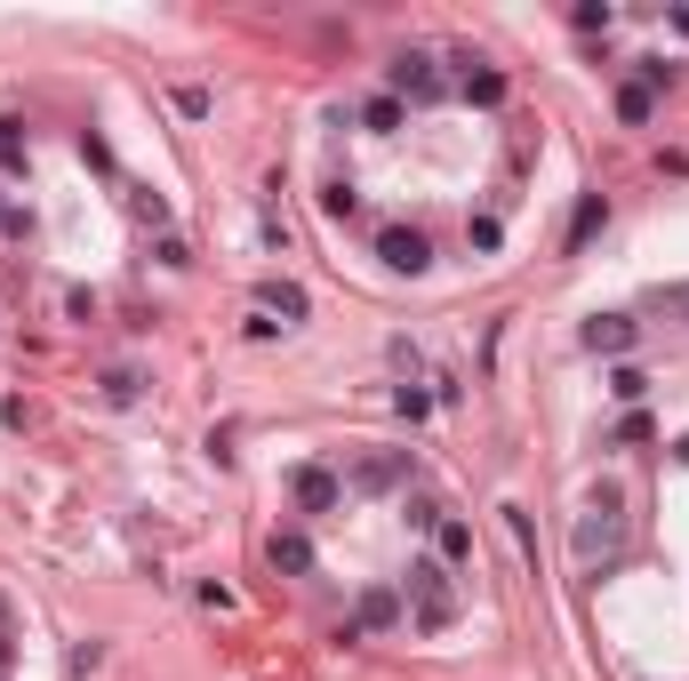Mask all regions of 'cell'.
<instances>
[{
    "instance_id": "obj_9",
    "label": "cell",
    "mask_w": 689,
    "mask_h": 681,
    "mask_svg": "<svg viewBox=\"0 0 689 681\" xmlns=\"http://www.w3.org/2000/svg\"><path fill=\"white\" fill-rule=\"evenodd\" d=\"M257 313H281V329H297L305 313H313V305H305V289H297V281H265V289H257Z\"/></svg>"
},
{
    "instance_id": "obj_26",
    "label": "cell",
    "mask_w": 689,
    "mask_h": 681,
    "mask_svg": "<svg viewBox=\"0 0 689 681\" xmlns=\"http://www.w3.org/2000/svg\"><path fill=\"white\" fill-rule=\"evenodd\" d=\"M0 665H9V641H0Z\"/></svg>"
},
{
    "instance_id": "obj_27",
    "label": "cell",
    "mask_w": 689,
    "mask_h": 681,
    "mask_svg": "<svg viewBox=\"0 0 689 681\" xmlns=\"http://www.w3.org/2000/svg\"><path fill=\"white\" fill-rule=\"evenodd\" d=\"M0 626H9V601H0Z\"/></svg>"
},
{
    "instance_id": "obj_12",
    "label": "cell",
    "mask_w": 689,
    "mask_h": 681,
    "mask_svg": "<svg viewBox=\"0 0 689 681\" xmlns=\"http://www.w3.org/2000/svg\"><path fill=\"white\" fill-rule=\"evenodd\" d=\"M361 626H369V633H385V626H401V601H393L385 586H369V594H361V609H353V633H361Z\"/></svg>"
},
{
    "instance_id": "obj_15",
    "label": "cell",
    "mask_w": 689,
    "mask_h": 681,
    "mask_svg": "<svg viewBox=\"0 0 689 681\" xmlns=\"http://www.w3.org/2000/svg\"><path fill=\"white\" fill-rule=\"evenodd\" d=\"M361 128H369V136H393V128H401V96H369V105H361Z\"/></svg>"
},
{
    "instance_id": "obj_4",
    "label": "cell",
    "mask_w": 689,
    "mask_h": 681,
    "mask_svg": "<svg viewBox=\"0 0 689 681\" xmlns=\"http://www.w3.org/2000/svg\"><path fill=\"white\" fill-rule=\"evenodd\" d=\"M289 497L305 505V514H337V505H344V482H337L329 465H297V473H289Z\"/></svg>"
},
{
    "instance_id": "obj_3",
    "label": "cell",
    "mask_w": 689,
    "mask_h": 681,
    "mask_svg": "<svg viewBox=\"0 0 689 681\" xmlns=\"http://www.w3.org/2000/svg\"><path fill=\"white\" fill-rule=\"evenodd\" d=\"M393 96H409V105H441L450 81L433 73V56H393Z\"/></svg>"
},
{
    "instance_id": "obj_2",
    "label": "cell",
    "mask_w": 689,
    "mask_h": 681,
    "mask_svg": "<svg viewBox=\"0 0 689 681\" xmlns=\"http://www.w3.org/2000/svg\"><path fill=\"white\" fill-rule=\"evenodd\" d=\"M409 601H418V633H450L457 626L450 569H441V561H409Z\"/></svg>"
},
{
    "instance_id": "obj_8",
    "label": "cell",
    "mask_w": 689,
    "mask_h": 681,
    "mask_svg": "<svg viewBox=\"0 0 689 681\" xmlns=\"http://www.w3.org/2000/svg\"><path fill=\"white\" fill-rule=\"evenodd\" d=\"M265 561L281 569V577H313V537H305V529H272Z\"/></svg>"
},
{
    "instance_id": "obj_23",
    "label": "cell",
    "mask_w": 689,
    "mask_h": 681,
    "mask_svg": "<svg viewBox=\"0 0 689 681\" xmlns=\"http://www.w3.org/2000/svg\"><path fill=\"white\" fill-rule=\"evenodd\" d=\"M0 168H24V136H17V121H0Z\"/></svg>"
},
{
    "instance_id": "obj_16",
    "label": "cell",
    "mask_w": 689,
    "mask_h": 681,
    "mask_svg": "<svg viewBox=\"0 0 689 681\" xmlns=\"http://www.w3.org/2000/svg\"><path fill=\"white\" fill-rule=\"evenodd\" d=\"M649 313H666V321H689V281H658V289H649Z\"/></svg>"
},
{
    "instance_id": "obj_17",
    "label": "cell",
    "mask_w": 689,
    "mask_h": 681,
    "mask_svg": "<svg viewBox=\"0 0 689 681\" xmlns=\"http://www.w3.org/2000/svg\"><path fill=\"white\" fill-rule=\"evenodd\" d=\"M321 209H329V217H353V209H361L353 177H329V185H321Z\"/></svg>"
},
{
    "instance_id": "obj_14",
    "label": "cell",
    "mask_w": 689,
    "mask_h": 681,
    "mask_svg": "<svg viewBox=\"0 0 689 681\" xmlns=\"http://www.w3.org/2000/svg\"><path fill=\"white\" fill-rule=\"evenodd\" d=\"M649 113H658V89H641V81H626V89H617V121H626V128H641Z\"/></svg>"
},
{
    "instance_id": "obj_18",
    "label": "cell",
    "mask_w": 689,
    "mask_h": 681,
    "mask_svg": "<svg viewBox=\"0 0 689 681\" xmlns=\"http://www.w3.org/2000/svg\"><path fill=\"white\" fill-rule=\"evenodd\" d=\"M465 241H473V257H497V249H505V225H497V217H473Z\"/></svg>"
},
{
    "instance_id": "obj_1",
    "label": "cell",
    "mask_w": 689,
    "mask_h": 681,
    "mask_svg": "<svg viewBox=\"0 0 689 681\" xmlns=\"http://www.w3.org/2000/svg\"><path fill=\"white\" fill-rule=\"evenodd\" d=\"M617 545H626V514H617V489H601L594 514L577 522V561L601 577V569H617Z\"/></svg>"
},
{
    "instance_id": "obj_7",
    "label": "cell",
    "mask_w": 689,
    "mask_h": 681,
    "mask_svg": "<svg viewBox=\"0 0 689 681\" xmlns=\"http://www.w3.org/2000/svg\"><path fill=\"white\" fill-rule=\"evenodd\" d=\"M585 345H594V353H634L641 345V321L634 313H594V321H585Z\"/></svg>"
},
{
    "instance_id": "obj_10",
    "label": "cell",
    "mask_w": 689,
    "mask_h": 681,
    "mask_svg": "<svg viewBox=\"0 0 689 681\" xmlns=\"http://www.w3.org/2000/svg\"><path fill=\"white\" fill-rule=\"evenodd\" d=\"M433 561H441V569H450V561H473V529H465L457 514L433 522Z\"/></svg>"
},
{
    "instance_id": "obj_13",
    "label": "cell",
    "mask_w": 689,
    "mask_h": 681,
    "mask_svg": "<svg viewBox=\"0 0 689 681\" xmlns=\"http://www.w3.org/2000/svg\"><path fill=\"white\" fill-rule=\"evenodd\" d=\"M465 105H505V73H490V64H465Z\"/></svg>"
},
{
    "instance_id": "obj_6",
    "label": "cell",
    "mask_w": 689,
    "mask_h": 681,
    "mask_svg": "<svg viewBox=\"0 0 689 681\" xmlns=\"http://www.w3.org/2000/svg\"><path fill=\"white\" fill-rule=\"evenodd\" d=\"M409 482V450H385V457H361L353 473H344V489H361V497H385Z\"/></svg>"
},
{
    "instance_id": "obj_25",
    "label": "cell",
    "mask_w": 689,
    "mask_h": 681,
    "mask_svg": "<svg viewBox=\"0 0 689 681\" xmlns=\"http://www.w3.org/2000/svg\"><path fill=\"white\" fill-rule=\"evenodd\" d=\"M673 465H689V433H681V441H673Z\"/></svg>"
},
{
    "instance_id": "obj_22",
    "label": "cell",
    "mask_w": 689,
    "mask_h": 681,
    "mask_svg": "<svg viewBox=\"0 0 689 681\" xmlns=\"http://www.w3.org/2000/svg\"><path fill=\"white\" fill-rule=\"evenodd\" d=\"M609 393H617V401H641V393H649V378H641V369L626 361V369H617V378H609Z\"/></svg>"
},
{
    "instance_id": "obj_5",
    "label": "cell",
    "mask_w": 689,
    "mask_h": 681,
    "mask_svg": "<svg viewBox=\"0 0 689 681\" xmlns=\"http://www.w3.org/2000/svg\"><path fill=\"white\" fill-rule=\"evenodd\" d=\"M377 257H385L393 272H425L433 265V241H425L418 225H385V233H377Z\"/></svg>"
},
{
    "instance_id": "obj_24",
    "label": "cell",
    "mask_w": 689,
    "mask_h": 681,
    "mask_svg": "<svg viewBox=\"0 0 689 681\" xmlns=\"http://www.w3.org/2000/svg\"><path fill=\"white\" fill-rule=\"evenodd\" d=\"M401 522H409V529H425V537H433V522H441V505H433V497H409V514H401Z\"/></svg>"
},
{
    "instance_id": "obj_19",
    "label": "cell",
    "mask_w": 689,
    "mask_h": 681,
    "mask_svg": "<svg viewBox=\"0 0 689 681\" xmlns=\"http://www.w3.org/2000/svg\"><path fill=\"white\" fill-rule=\"evenodd\" d=\"M0 233H9V241H32V209L24 200H0Z\"/></svg>"
},
{
    "instance_id": "obj_21",
    "label": "cell",
    "mask_w": 689,
    "mask_h": 681,
    "mask_svg": "<svg viewBox=\"0 0 689 681\" xmlns=\"http://www.w3.org/2000/svg\"><path fill=\"white\" fill-rule=\"evenodd\" d=\"M609 24H617L609 0H585V9H577V32H609Z\"/></svg>"
},
{
    "instance_id": "obj_11",
    "label": "cell",
    "mask_w": 689,
    "mask_h": 681,
    "mask_svg": "<svg viewBox=\"0 0 689 681\" xmlns=\"http://www.w3.org/2000/svg\"><path fill=\"white\" fill-rule=\"evenodd\" d=\"M601 225H609V200H601V193H585V200H577V217H569V241H562V249L577 257V249H585V241H594V233H601Z\"/></svg>"
},
{
    "instance_id": "obj_20",
    "label": "cell",
    "mask_w": 689,
    "mask_h": 681,
    "mask_svg": "<svg viewBox=\"0 0 689 681\" xmlns=\"http://www.w3.org/2000/svg\"><path fill=\"white\" fill-rule=\"evenodd\" d=\"M105 401H136V369H128V361L105 369Z\"/></svg>"
}]
</instances>
